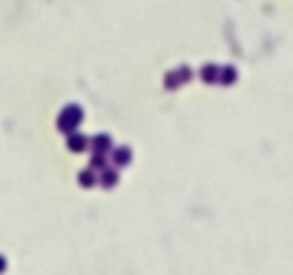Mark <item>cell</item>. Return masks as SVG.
I'll use <instances>...</instances> for the list:
<instances>
[{
  "instance_id": "cell-1",
  "label": "cell",
  "mask_w": 293,
  "mask_h": 275,
  "mask_svg": "<svg viewBox=\"0 0 293 275\" xmlns=\"http://www.w3.org/2000/svg\"><path fill=\"white\" fill-rule=\"evenodd\" d=\"M187 81H190V69H187V66H181V69H176V72H170V75H167L164 86H167V89H176L179 83H187Z\"/></svg>"
},
{
  "instance_id": "cell-2",
  "label": "cell",
  "mask_w": 293,
  "mask_h": 275,
  "mask_svg": "<svg viewBox=\"0 0 293 275\" xmlns=\"http://www.w3.org/2000/svg\"><path fill=\"white\" fill-rule=\"evenodd\" d=\"M219 72H221V66H213V63H207L204 69H201V81L219 83Z\"/></svg>"
},
{
  "instance_id": "cell-3",
  "label": "cell",
  "mask_w": 293,
  "mask_h": 275,
  "mask_svg": "<svg viewBox=\"0 0 293 275\" xmlns=\"http://www.w3.org/2000/svg\"><path fill=\"white\" fill-rule=\"evenodd\" d=\"M236 81V69L233 66H221V72H219V83H233Z\"/></svg>"
},
{
  "instance_id": "cell-4",
  "label": "cell",
  "mask_w": 293,
  "mask_h": 275,
  "mask_svg": "<svg viewBox=\"0 0 293 275\" xmlns=\"http://www.w3.org/2000/svg\"><path fill=\"white\" fill-rule=\"evenodd\" d=\"M115 163H118V166H127V163H130V146H121V149L115 152Z\"/></svg>"
},
{
  "instance_id": "cell-5",
  "label": "cell",
  "mask_w": 293,
  "mask_h": 275,
  "mask_svg": "<svg viewBox=\"0 0 293 275\" xmlns=\"http://www.w3.org/2000/svg\"><path fill=\"white\" fill-rule=\"evenodd\" d=\"M115 181H118V175H115V172H107V175H104V186H115Z\"/></svg>"
},
{
  "instance_id": "cell-6",
  "label": "cell",
  "mask_w": 293,
  "mask_h": 275,
  "mask_svg": "<svg viewBox=\"0 0 293 275\" xmlns=\"http://www.w3.org/2000/svg\"><path fill=\"white\" fill-rule=\"evenodd\" d=\"M81 181L86 183V186H92V181H95V175H92V172H83V175H81Z\"/></svg>"
}]
</instances>
